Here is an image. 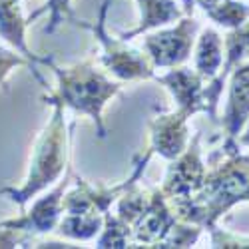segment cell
Returning a JSON list of instances; mask_svg holds the SVG:
<instances>
[{
    "mask_svg": "<svg viewBox=\"0 0 249 249\" xmlns=\"http://www.w3.org/2000/svg\"><path fill=\"white\" fill-rule=\"evenodd\" d=\"M245 201H249V154L237 152L207 168L199 192L172 210L179 219L210 230L223 213Z\"/></svg>",
    "mask_w": 249,
    "mask_h": 249,
    "instance_id": "6da1fadb",
    "label": "cell"
},
{
    "mask_svg": "<svg viewBox=\"0 0 249 249\" xmlns=\"http://www.w3.org/2000/svg\"><path fill=\"white\" fill-rule=\"evenodd\" d=\"M48 66L58 78V92H48L44 100H58L64 108L88 116L96 124L98 136L106 138L108 130L104 124V108L116 94H120L122 82H114L112 78H108L106 70H98L92 60L78 62V64L66 68L50 60Z\"/></svg>",
    "mask_w": 249,
    "mask_h": 249,
    "instance_id": "7a4b0ae2",
    "label": "cell"
},
{
    "mask_svg": "<svg viewBox=\"0 0 249 249\" xmlns=\"http://www.w3.org/2000/svg\"><path fill=\"white\" fill-rule=\"evenodd\" d=\"M48 104L54 108L50 122L42 134L38 136L32 158H30V168L24 183L20 188H2L0 194L8 196L14 203L20 207H26L30 199H34L40 192L54 185L68 170V132H66V120H64V106L58 100H48Z\"/></svg>",
    "mask_w": 249,
    "mask_h": 249,
    "instance_id": "3957f363",
    "label": "cell"
},
{
    "mask_svg": "<svg viewBox=\"0 0 249 249\" xmlns=\"http://www.w3.org/2000/svg\"><path fill=\"white\" fill-rule=\"evenodd\" d=\"M108 8H110V0H104L100 4V14L96 24H86V22H78L80 26L88 28L94 38L100 44V64L104 66L110 76H114L118 82H132V80H154L156 70L152 66V62L148 60L146 54H140L132 46H128L126 40L116 38L108 32Z\"/></svg>",
    "mask_w": 249,
    "mask_h": 249,
    "instance_id": "277c9868",
    "label": "cell"
},
{
    "mask_svg": "<svg viewBox=\"0 0 249 249\" xmlns=\"http://www.w3.org/2000/svg\"><path fill=\"white\" fill-rule=\"evenodd\" d=\"M199 32V22L194 14H185L178 20L176 26L158 28L156 32H146L143 36V50L154 70L176 68L190 60L194 44Z\"/></svg>",
    "mask_w": 249,
    "mask_h": 249,
    "instance_id": "5b68a950",
    "label": "cell"
},
{
    "mask_svg": "<svg viewBox=\"0 0 249 249\" xmlns=\"http://www.w3.org/2000/svg\"><path fill=\"white\" fill-rule=\"evenodd\" d=\"M199 140H201V134L197 132L190 140L188 148L168 165V172H165V178L161 183V192L168 197L172 207L190 201L203 185L207 165L201 160Z\"/></svg>",
    "mask_w": 249,
    "mask_h": 249,
    "instance_id": "8992f818",
    "label": "cell"
},
{
    "mask_svg": "<svg viewBox=\"0 0 249 249\" xmlns=\"http://www.w3.org/2000/svg\"><path fill=\"white\" fill-rule=\"evenodd\" d=\"M227 104L221 118V128L225 132L221 154H237V136L249 122V60L237 66L227 78Z\"/></svg>",
    "mask_w": 249,
    "mask_h": 249,
    "instance_id": "52a82bcc",
    "label": "cell"
},
{
    "mask_svg": "<svg viewBox=\"0 0 249 249\" xmlns=\"http://www.w3.org/2000/svg\"><path fill=\"white\" fill-rule=\"evenodd\" d=\"M72 179H74L72 178V168L68 165L66 174L56 181L54 188L48 194H44L42 197H36V201L30 207V212L20 215L18 219L0 221V225L14 227V230H18V231L32 233V235L56 231V225L62 217V199H64V194L70 188Z\"/></svg>",
    "mask_w": 249,
    "mask_h": 249,
    "instance_id": "ba28073f",
    "label": "cell"
},
{
    "mask_svg": "<svg viewBox=\"0 0 249 249\" xmlns=\"http://www.w3.org/2000/svg\"><path fill=\"white\" fill-rule=\"evenodd\" d=\"M249 60V20L243 22L241 26L227 30L223 36V64L221 70L213 80L207 82V86L203 88V100L207 106V118L215 122L217 118V106H219V98L223 94V88L227 84L230 74L241 66L243 62Z\"/></svg>",
    "mask_w": 249,
    "mask_h": 249,
    "instance_id": "9c48e42d",
    "label": "cell"
},
{
    "mask_svg": "<svg viewBox=\"0 0 249 249\" xmlns=\"http://www.w3.org/2000/svg\"><path fill=\"white\" fill-rule=\"evenodd\" d=\"M178 219L161 188H152L142 215L132 225V247H160Z\"/></svg>",
    "mask_w": 249,
    "mask_h": 249,
    "instance_id": "30bf717a",
    "label": "cell"
},
{
    "mask_svg": "<svg viewBox=\"0 0 249 249\" xmlns=\"http://www.w3.org/2000/svg\"><path fill=\"white\" fill-rule=\"evenodd\" d=\"M154 80L168 90L176 102V110L183 116L192 118L194 114L207 112L205 100H203V88L205 80L190 66H176L168 68L165 74H156Z\"/></svg>",
    "mask_w": 249,
    "mask_h": 249,
    "instance_id": "8fae6325",
    "label": "cell"
},
{
    "mask_svg": "<svg viewBox=\"0 0 249 249\" xmlns=\"http://www.w3.org/2000/svg\"><path fill=\"white\" fill-rule=\"evenodd\" d=\"M188 116L174 110L168 114H160L150 120V146L152 154H158L163 160H176L192 140L188 128Z\"/></svg>",
    "mask_w": 249,
    "mask_h": 249,
    "instance_id": "7c38bea8",
    "label": "cell"
},
{
    "mask_svg": "<svg viewBox=\"0 0 249 249\" xmlns=\"http://www.w3.org/2000/svg\"><path fill=\"white\" fill-rule=\"evenodd\" d=\"M138 8H140V20L138 26L128 30V32H120L118 36L122 40H132L136 36H142L146 32L158 30L161 26L176 24V20L185 16V10L181 2L178 0H136Z\"/></svg>",
    "mask_w": 249,
    "mask_h": 249,
    "instance_id": "4fadbf2b",
    "label": "cell"
},
{
    "mask_svg": "<svg viewBox=\"0 0 249 249\" xmlns=\"http://www.w3.org/2000/svg\"><path fill=\"white\" fill-rule=\"evenodd\" d=\"M26 26L28 20L22 16V8H20V0H0V36H2L8 44L16 48L26 60L32 64H46L52 58H42L34 54L28 44H26Z\"/></svg>",
    "mask_w": 249,
    "mask_h": 249,
    "instance_id": "5bb4252c",
    "label": "cell"
},
{
    "mask_svg": "<svg viewBox=\"0 0 249 249\" xmlns=\"http://www.w3.org/2000/svg\"><path fill=\"white\" fill-rule=\"evenodd\" d=\"M192 54H194V70L205 82L213 80L223 64V36L210 26L199 30Z\"/></svg>",
    "mask_w": 249,
    "mask_h": 249,
    "instance_id": "9a60e30c",
    "label": "cell"
},
{
    "mask_svg": "<svg viewBox=\"0 0 249 249\" xmlns=\"http://www.w3.org/2000/svg\"><path fill=\"white\" fill-rule=\"evenodd\" d=\"M104 227V213H62L56 231L70 241H90Z\"/></svg>",
    "mask_w": 249,
    "mask_h": 249,
    "instance_id": "2e32d148",
    "label": "cell"
},
{
    "mask_svg": "<svg viewBox=\"0 0 249 249\" xmlns=\"http://www.w3.org/2000/svg\"><path fill=\"white\" fill-rule=\"evenodd\" d=\"M203 12L213 24L221 26L223 30H233L249 20V2L247 0H221Z\"/></svg>",
    "mask_w": 249,
    "mask_h": 249,
    "instance_id": "e0dca14e",
    "label": "cell"
},
{
    "mask_svg": "<svg viewBox=\"0 0 249 249\" xmlns=\"http://www.w3.org/2000/svg\"><path fill=\"white\" fill-rule=\"evenodd\" d=\"M96 247H132V227L108 210L104 213V227L96 237Z\"/></svg>",
    "mask_w": 249,
    "mask_h": 249,
    "instance_id": "ac0fdd59",
    "label": "cell"
},
{
    "mask_svg": "<svg viewBox=\"0 0 249 249\" xmlns=\"http://www.w3.org/2000/svg\"><path fill=\"white\" fill-rule=\"evenodd\" d=\"M210 235H212V247H225V249H249V237L239 235V233H231V231H225L221 227L213 225L210 227Z\"/></svg>",
    "mask_w": 249,
    "mask_h": 249,
    "instance_id": "d6986e66",
    "label": "cell"
},
{
    "mask_svg": "<svg viewBox=\"0 0 249 249\" xmlns=\"http://www.w3.org/2000/svg\"><path fill=\"white\" fill-rule=\"evenodd\" d=\"M44 10H50V24L44 28L46 34H52L66 18H72L70 12V0H48V4ZM42 10V12H44Z\"/></svg>",
    "mask_w": 249,
    "mask_h": 249,
    "instance_id": "ffe728a7",
    "label": "cell"
},
{
    "mask_svg": "<svg viewBox=\"0 0 249 249\" xmlns=\"http://www.w3.org/2000/svg\"><path fill=\"white\" fill-rule=\"evenodd\" d=\"M16 66H30L34 70V64L30 60H26L24 56H16V54H12L4 48H0V86L6 84V76Z\"/></svg>",
    "mask_w": 249,
    "mask_h": 249,
    "instance_id": "44dd1931",
    "label": "cell"
},
{
    "mask_svg": "<svg viewBox=\"0 0 249 249\" xmlns=\"http://www.w3.org/2000/svg\"><path fill=\"white\" fill-rule=\"evenodd\" d=\"M18 243H28L26 233L14 230V227L0 225V247H16Z\"/></svg>",
    "mask_w": 249,
    "mask_h": 249,
    "instance_id": "7402d4cb",
    "label": "cell"
},
{
    "mask_svg": "<svg viewBox=\"0 0 249 249\" xmlns=\"http://www.w3.org/2000/svg\"><path fill=\"white\" fill-rule=\"evenodd\" d=\"M237 143H239V148H249V122L245 124V128L237 136Z\"/></svg>",
    "mask_w": 249,
    "mask_h": 249,
    "instance_id": "603a6c76",
    "label": "cell"
},
{
    "mask_svg": "<svg viewBox=\"0 0 249 249\" xmlns=\"http://www.w3.org/2000/svg\"><path fill=\"white\" fill-rule=\"evenodd\" d=\"M194 2H196V6H199L201 10H207V8L215 6L217 2H221V0H194Z\"/></svg>",
    "mask_w": 249,
    "mask_h": 249,
    "instance_id": "cb8c5ba5",
    "label": "cell"
},
{
    "mask_svg": "<svg viewBox=\"0 0 249 249\" xmlns=\"http://www.w3.org/2000/svg\"><path fill=\"white\" fill-rule=\"evenodd\" d=\"M181 6L185 10V14H194V10H196V2H194V0H181Z\"/></svg>",
    "mask_w": 249,
    "mask_h": 249,
    "instance_id": "d4e9b609",
    "label": "cell"
},
{
    "mask_svg": "<svg viewBox=\"0 0 249 249\" xmlns=\"http://www.w3.org/2000/svg\"><path fill=\"white\" fill-rule=\"evenodd\" d=\"M247 2H249V0H247Z\"/></svg>",
    "mask_w": 249,
    "mask_h": 249,
    "instance_id": "484cf974",
    "label": "cell"
}]
</instances>
